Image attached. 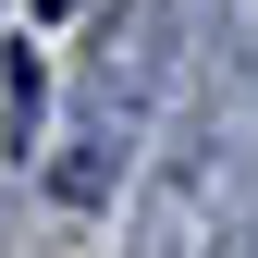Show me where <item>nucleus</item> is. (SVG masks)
I'll return each instance as SVG.
<instances>
[{"instance_id":"obj_1","label":"nucleus","mask_w":258,"mask_h":258,"mask_svg":"<svg viewBox=\"0 0 258 258\" xmlns=\"http://www.w3.org/2000/svg\"><path fill=\"white\" fill-rule=\"evenodd\" d=\"M37 13H74V0H37Z\"/></svg>"}]
</instances>
